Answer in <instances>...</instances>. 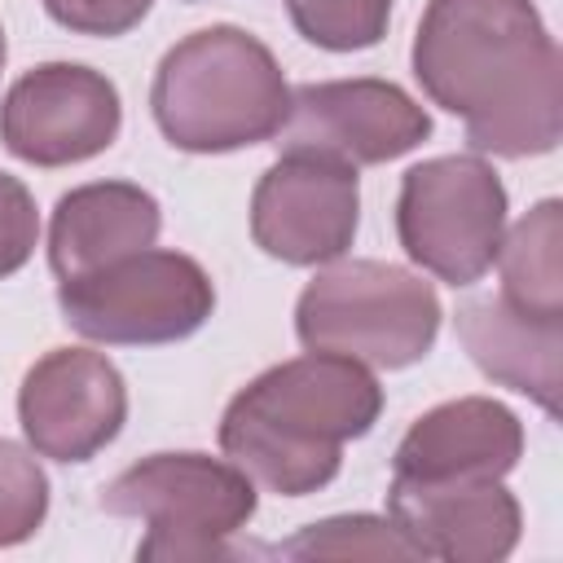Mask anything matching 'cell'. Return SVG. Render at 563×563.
I'll return each instance as SVG.
<instances>
[{"label":"cell","mask_w":563,"mask_h":563,"mask_svg":"<svg viewBox=\"0 0 563 563\" xmlns=\"http://www.w3.org/2000/svg\"><path fill=\"white\" fill-rule=\"evenodd\" d=\"M413 79L493 158H537L563 136V57L532 0H431Z\"/></svg>","instance_id":"1"},{"label":"cell","mask_w":563,"mask_h":563,"mask_svg":"<svg viewBox=\"0 0 563 563\" xmlns=\"http://www.w3.org/2000/svg\"><path fill=\"white\" fill-rule=\"evenodd\" d=\"M383 413L378 378L347 356L308 352L251 378L220 418L224 457L277 497H308L343 466V444Z\"/></svg>","instance_id":"2"},{"label":"cell","mask_w":563,"mask_h":563,"mask_svg":"<svg viewBox=\"0 0 563 563\" xmlns=\"http://www.w3.org/2000/svg\"><path fill=\"white\" fill-rule=\"evenodd\" d=\"M290 106V84L264 40L242 26H202L163 53L150 110L158 132L185 154H229L273 141Z\"/></svg>","instance_id":"3"},{"label":"cell","mask_w":563,"mask_h":563,"mask_svg":"<svg viewBox=\"0 0 563 563\" xmlns=\"http://www.w3.org/2000/svg\"><path fill=\"white\" fill-rule=\"evenodd\" d=\"M440 317V295L418 273L387 260H330L295 303V334L308 352L405 369L431 352Z\"/></svg>","instance_id":"4"},{"label":"cell","mask_w":563,"mask_h":563,"mask_svg":"<svg viewBox=\"0 0 563 563\" xmlns=\"http://www.w3.org/2000/svg\"><path fill=\"white\" fill-rule=\"evenodd\" d=\"M101 510L145 523L141 563L242 559L233 537L255 515V484L207 453H154L101 488Z\"/></svg>","instance_id":"5"},{"label":"cell","mask_w":563,"mask_h":563,"mask_svg":"<svg viewBox=\"0 0 563 563\" xmlns=\"http://www.w3.org/2000/svg\"><path fill=\"white\" fill-rule=\"evenodd\" d=\"M66 325L106 347L180 343L216 308V286L194 255L145 246L97 273L57 282Z\"/></svg>","instance_id":"6"},{"label":"cell","mask_w":563,"mask_h":563,"mask_svg":"<svg viewBox=\"0 0 563 563\" xmlns=\"http://www.w3.org/2000/svg\"><path fill=\"white\" fill-rule=\"evenodd\" d=\"M396 233L405 255L449 282H479L506 233V185L479 154H444L405 172L396 198Z\"/></svg>","instance_id":"7"},{"label":"cell","mask_w":563,"mask_h":563,"mask_svg":"<svg viewBox=\"0 0 563 563\" xmlns=\"http://www.w3.org/2000/svg\"><path fill=\"white\" fill-rule=\"evenodd\" d=\"M431 136V114L387 79H325L290 88L277 128L282 154H317L347 167H378Z\"/></svg>","instance_id":"8"},{"label":"cell","mask_w":563,"mask_h":563,"mask_svg":"<svg viewBox=\"0 0 563 563\" xmlns=\"http://www.w3.org/2000/svg\"><path fill=\"white\" fill-rule=\"evenodd\" d=\"M361 224V180L356 167L317 158V154H282L251 194V238L264 255L321 268L343 260Z\"/></svg>","instance_id":"9"},{"label":"cell","mask_w":563,"mask_h":563,"mask_svg":"<svg viewBox=\"0 0 563 563\" xmlns=\"http://www.w3.org/2000/svg\"><path fill=\"white\" fill-rule=\"evenodd\" d=\"M123 123L119 88L79 62L26 70L0 101V141L35 167H70L114 145Z\"/></svg>","instance_id":"10"},{"label":"cell","mask_w":563,"mask_h":563,"mask_svg":"<svg viewBox=\"0 0 563 563\" xmlns=\"http://www.w3.org/2000/svg\"><path fill=\"white\" fill-rule=\"evenodd\" d=\"M18 422L31 453L53 462H88L128 422L123 374L101 352L53 347L18 387Z\"/></svg>","instance_id":"11"},{"label":"cell","mask_w":563,"mask_h":563,"mask_svg":"<svg viewBox=\"0 0 563 563\" xmlns=\"http://www.w3.org/2000/svg\"><path fill=\"white\" fill-rule=\"evenodd\" d=\"M387 519L405 532L418 559L497 563L519 545V501L501 479H396Z\"/></svg>","instance_id":"12"},{"label":"cell","mask_w":563,"mask_h":563,"mask_svg":"<svg viewBox=\"0 0 563 563\" xmlns=\"http://www.w3.org/2000/svg\"><path fill=\"white\" fill-rule=\"evenodd\" d=\"M523 457L519 418L488 396H457L427 409L396 444V479H501Z\"/></svg>","instance_id":"13"},{"label":"cell","mask_w":563,"mask_h":563,"mask_svg":"<svg viewBox=\"0 0 563 563\" xmlns=\"http://www.w3.org/2000/svg\"><path fill=\"white\" fill-rule=\"evenodd\" d=\"M163 229L158 198L132 180H92L57 198L48 224V264L57 282L97 273L154 246Z\"/></svg>","instance_id":"14"},{"label":"cell","mask_w":563,"mask_h":563,"mask_svg":"<svg viewBox=\"0 0 563 563\" xmlns=\"http://www.w3.org/2000/svg\"><path fill=\"white\" fill-rule=\"evenodd\" d=\"M457 339L493 383L532 396L545 413H559L563 317H532L510 299L488 295L457 312Z\"/></svg>","instance_id":"15"},{"label":"cell","mask_w":563,"mask_h":563,"mask_svg":"<svg viewBox=\"0 0 563 563\" xmlns=\"http://www.w3.org/2000/svg\"><path fill=\"white\" fill-rule=\"evenodd\" d=\"M501 299L532 317H563V207L559 198L537 202L497 242Z\"/></svg>","instance_id":"16"},{"label":"cell","mask_w":563,"mask_h":563,"mask_svg":"<svg viewBox=\"0 0 563 563\" xmlns=\"http://www.w3.org/2000/svg\"><path fill=\"white\" fill-rule=\"evenodd\" d=\"M277 554L286 559H418L405 532L378 515H334V519L308 523L286 545H277Z\"/></svg>","instance_id":"17"},{"label":"cell","mask_w":563,"mask_h":563,"mask_svg":"<svg viewBox=\"0 0 563 563\" xmlns=\"http://www.w3.org/2000/svg\"><path fill=\"white\" fill-rule=\"evenodd\" d=\"M295 31L325 53L374 48L387 35L391 0H286Z\"/></svg>","instance_id":"18"},{"label":"cell","mask_w":563,"mask_h":563,"mask_svg":"<svg viewBox=\"0 0 563 563\" xmlns=\"http://www.w3.org/2000/svg\"><path fill=\"white\" fill-rule=\"evenodd\" d=\"M48 515V479L40 462L13 444L0 440V545H18L40 532Z\"/></svg>","instance_id":"19"},{"label":"cell","mask_w":563,"mask_h":563,"mask_svg":"<svg viewBox=\"0 0 563 563\" xmlns=\"http://www.w3.org/2000/svg\"><path fill=\"white\" fill-rule=\"evenodd\" d=\"M40 242V216H35V198L31 189L0 172V277H13Z\"/></svg>","instance_id":"20"},{"label":"cell","mask_w":563,"mask_h":563,"mask_svg":"<svg viewBox=\"0 0 563 563\" xmlns=\"http://www.w3.org/2000/svg\"><path fill=\"white\" fill-rule=\"evenodd\" d=\"M154 0H44L48 18L75 35H128L145 13H150Z\"/></svg>","instance_id":"21"},{"label":"cell","mask_w":563,"mask_h":563,"mask_svg":"<svg viewBox=\"0 0 563 563\" xmlns=\"http://www.w3.org/2000/svg\"><path fill=\"white\" fill-rule=\"evenodd\" d=\"M4 53H9V44H4V26H0V70H4Z\"/></svg>","instance_id":"22"}]
</instances>
